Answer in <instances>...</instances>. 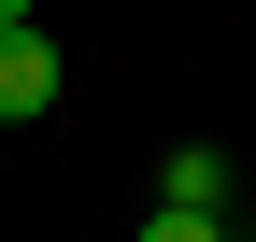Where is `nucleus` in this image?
Here are the masks:
<instances>
[{"instance_id": "nucleus-1", "label": "nucleus", "mask_w": 256, "mask_h": 242, "mask_svg": "<svg viewBox=\"0 0 256 242\" xmlns=\"http://www.w3.org/2000/svg\"><path fill=\"white\" fill-rule=\"evenodd\" d=\"M28 114H57V43L43 28H0V128H28Z\"/></svg>"}, {"instance_id": "nucleus-2", "label": "nucleus", "mask_w": 256, "mask_h": 242, "mask_svg": "<svg viewBox=\"0 0 256 242\" xmlns=\"http://www.w3.org/2000/svg\"><path fill=\"white\" fill-rule=\"evenodd\" d=\"M156 214H228V157L214 142H171L156 157Z\"/></svg>"}, {"instance_id": "nucleus-3", "label": "nucleus", "mask_w": 256, "mask_h": 242, "mask_svg": "<svg viewBox=\"0 0 256 242\" xmlns=\"http://www.w3.org/2000/svg\"><path fill=\"white\" fill-rule=\"evenodd\" d=\"M142 242H228L214 214H142Z\"/></svg>"}, {"instance_id": "nucleus-4", "label": "nucleus", "mask_w": 256, "mask_h": 242, "mask_svg": "<svg viewBox=\"0 0 256 242\" xmlns=\"http://www.w3.org/2000/svg\"><path fill=\"white\" fill-rule=\"evenodd\" d=\"M0 28H28V0H0Z\"/></svg>"}]
</instances>
